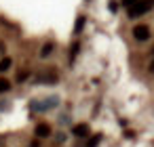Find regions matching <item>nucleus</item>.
<instances>
[{
    "instance_id": "nucleus-1",
    "label": "nucleus",
    "mask_w": 154,
    "mask_h": 147,
    "mask_svg": "<svg viewBox=\"0 0 154 147\" xmlns=\"http://www.w3.org/2000/svg\"><path fill=\"white\" fill-rule=\"evenodd\" d=\"M152 4H154V0H143V2H139V0H137L133 7H129V17H139V15L148 13V11L152 9Z\"/></svg>"
},
{
    "instance_id": "nucleus-2",
    "label": "nucleus",
    "mask_w": 154,
    "mask_h": 147,
    "mask_svg": "<svg viewBox=\"0 0 154 147\" xmlns=\"http://www.w3.org/2000/svg\"><path fill=\"white\" fill-rule=\"evenodd\" d=\"M57 72L55 69H45V72H40L38 76H36V82H40V84H55L57 82Z\"/></svg>"
},
{
    "instance_id": "nucleus-3",
    "label": "nucleus",
    "mask_w": 154,
    "mask_h": 147,
    "mask_svg": "<svg viewBox=\"0 0 154 147\" xmlns=\"http://www.w3.org/2000/svg\"><path fill=\"white\" fill-rule=\"evenodd\" d=\"M133 36H135V40H148L150 38V28L148 25H137V28H133Z\"/></svg>"
},
{
    "instance_id": "nucleus-4",
    "label": "nucleus",
    "mask_w": 154,
    "mask_h": 147,
    "mask_svg": "<svg viewBox=\"0 0 154 147\" xmlns=\"http://www.w3.org/2000/svg\"><path fill=\"white\" fill-rule=\"evenodd\" d=\"M57 105V99H47L45 103H32V109H38V111H45L49 107H55Z\"/></svg>"
},
{
    "instance_id": "nucleus-5",
    "label": "nucleus",
    "mask_w": 154,
    "mask_h": 147,
    "mask_svg": "<svg viewBox=\"0 0 154 147\" xmlns=\"http://www.w3.org/2000/svg\"><path fill=\"white\" fill-rule=\"evenodd\" d=\"M72 134H76V137H87V134H89V126H87V124H76V126L72 128Z\"/></svg>"
},
{
    "instance_id": "nucleus-6",
    "label": "nucleus",
    "mask_w": 154,
    "mask_h": 147,
    "mask_svg": "<svg viewBox=\"0 0 154 147\" xmlns=\"http://www.w3.org/2000/svg\"><path fill=\"white\" fill-rule=\"evenodd\" d=\"M51 134V126L49 124H38L36 126V137H49Z\"/></svg>"
},
{
    "instance_id": "nucleus-7",
    "label": "nucleus",
    "mask_w": 154,
    "mask_h": 147,
    "mask_svg": "<svg viewBox=\"0 0 154 147\" xmlns=\"http://www.w3.org/2000/svg\"><path fill=\"white\" fill-rule=\"evenodd\" d=\"M82 28H85V15H78L76 25H74V34H80V32H82Z\"/></svg>"
},
{
    "instance_id": "nucleus-8",
    "label": "nucleus",
    "mask_w": 154,
    "mask_h": 147,
    "mask_svg": "<svg viewBox=\"0 0 154 147\" xmlns=\"http://www.w3.org/2000/svg\"><path fill=\"white\" fill-rule=\"evenodd\" d=\"M53 49H55V44H53V42H47V44L42 46V51H40V57H49V55L53 53Z\"/></svg>"
},
{
    "instance_id": "nucleus-9",
    "label": "nucleus",
    "mask_w": 154,
    "mask_h": 147,
    "mask_svg": "<svg viewBox=\"0 0 154 147\" xmlns=\"http://www.w3.org/2000/svg\"><path fill=\"white\" fill-rule=\"evenodd\" d=\"M78 51H80V44H78V42H74V44H72V49H70V61H74V59H76Z\"/></svg>"
},
{
    "instance_id": "nucleus-10",
    "label": "nucleus",
    "mask_w": 154,
    "mask_h": 147,
    "mask_svg": "<svg viewBox=\"0 0 154 147\" xmlns=\"http://www.w3.org/2000/svg\"><path fill=\"white\" fill-rule=\"evenodd\" d=\"M11 63H13V61H11L9 57H5V59H0V72H7V69L11 67Z\"/></svg>"
},
{
    "instance_id": "nucleus-11",
    "label": "nucleus",
    "mask_w": 154,
    "mask_h": 147,
    "mask_svg": "<svg viewBox=\"0 0 154 147\" xmlns=\"http://www.w3.org/2000/svg\"><path fill=\"white\" fill-rule=\"evenodd\" d=\"M9 88H11V82L5 80V78H0V93H7Z\"/></svg>"
},
{
    "instance_id": "nucleus-12",
    "label": "nucleus",
    "mask_w": 154,
    "mask_h": 147,
    "mask_svg": "<svg viewBox=\"0 0 154 147\" xmlns=\"http://www.w3.org/2000/svg\"><path fill=\"white\" fill-rule=\"evenodd\" d=\"M99 141H101V134H95V137L89 141V147H97V143H99Z\"/></svg>"
},
{
    "instance_id": "nucleus-13",
    "label": "nucleus",
    "mask_w": 154,
    "mask_h": 147,
    "mask_svg": "<svg viewBox=\"0 0 154 147\" xmlns=\"http://www.w3.org/2000/svg\"><path fill=\"white\" fill-rule=\"evenodd\" d=\"M28 76H30V72H19V74H17V82H23V80H28Z\"/></svg>"
},
{
    "instance_id": "nucleus-14",
    "label": "nucleus",
    "mask_w": 154,
    "mask_h": 147,
    "mask_svg": "<svg viewBox=\"0 0 154 147\" xmlns=\"http://www.w3.org/2000/svg\"><path fill=\"white\" fill-rule=\"evenodd\" d=\"M135 2H137V0H122V4H125V7H133Z\"/></svg>"
},
{
    "instance_id": "nucleus-15",
    "label": "nucleus",
    "mask_w": 154,
    "mask_h": 147,
    "mask_svg": "<svg viewBox=\"0 0 154 147\" xmlns=\"http://www.w3.org/2000/svg\"><path fill=\"white\" fill-rule=\"evenodd\" d=\"M30 147H40V145H38V141H34V143H32Z\"/></svg>"
},
{
    "instance_id": "nucleus-16",
    "label": "nucleus",
    "mask_w": 154,
    "mask_h": 147,
    "mask_svg": "<svg viewBox=\"0 0 154 147\" xmlns=\"http://www.w3.org/2000/svg\"><path fill=\"white\" fill-rule=\"evenodd\" d=\"M150 72H152V74H154V61H152V63H150Z\"/></svg>"
},
{
    "instance_id": "nucleus-17",
    "label": "nucleus",
    "mask_w": 154,
    "mask_h": 147,
    "mask_svg": "<svg viewBox=\"0 0 154 147\" xmlns=\"http://www.w3.org/2000/svg\"><path fill=\"white\" fill-rule=\"evenodd\" d=\"M0 53H5V44L2 42H0Z\"/></svg>"
}]
</instances>
